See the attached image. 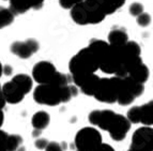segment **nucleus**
I'll return each mask as SVG.
<instances>
[{
	"instance_id": "f257e3e1",
	"label": "nucleus",
	"mask_w": 153,
	"mask_h": 151,
	"mask_svg": "<svg viewBox=\"0 0 153 151\" xmlns=\"http://www.w3.org/2000/svg\"><path fill=\"white\" fill-rule=\"evenodd\" d=\"M77 94V88L73 85L63 87L53 84L38 85L33 91V99L38 104L47 106H57L61 103H66Z\"/></svg>"
},
{
	"instance_id": "f03ea898",
	"label": "nucleus",
	"mask_w": 153,
	"mask_h": 151,
	"mask_svg": "<svg viewBox=\"0 0 153 151\" xmlns=\"http://www.w3.org/2000/svg\"><path fill=\"white\" fill-rule=\"evenodd\" d=\"M71 17L77 25H97L106 17L93 0H84L71 9Z\"/></svg>"
},
{
	"instance_id": "7ed1b4c3",
	"label": "nucleus",
	"mask_w": 153,
	"mask_h": 151,
	"mask_svg": "<svg viewBox=\"0 0 153 151\" xmlns=\"http://www.w3.org/2000/svg\"><path fill=\"white\" fill-rule=\"evenodd\" d=\"M71 76L92 74L99 70V60L88 47L80 49L69 62Z\"/></svg>"
},
{
	"instance_id": "20e7f679",
	"label": "nucleus",
	"mask_w": 153,
	"mask_h": 151,
	"mask_svg": "<svg viewBox=\"0 0 153 151\" xmlns=\"http://www.w3.org/2000/svg\"><path fill=\"white\" fill-rule=\"evenodd\" d=\"M120 87V78L117 76L110 78H100L93 97L99 102L112 104L117 102L118 93Z\"/></svg>"
},
{
	"instance_id": "39448f33",
	"label": "nucleus",
	"mask_w": 153,
	"mask_h": 151,
	"mask_svg": "<svg viewBox=\"0 0 153 151\" xmlns=\"http://www.w3.org/2000/svg\"><path fill=\"white\" fill-rule=\"evenodd\" d=\"M143 90H145V86L133 80L131 77L126 76L120 78V87H119L117 103L122 106H128L134 102L136 97L143 94Z\"/></svg>"
},
{
	"instance_id": "423d86ee",
	"label": "nucleus",
	"mask_w": 153,
	"mask_h": 151,
	"mask_svg": "<svg viewBox=\"0 0 153 151\" xmlns=\"http://www.w3.org/2000/svg\"><path fill=\"white\" fill-rule=\"evenodd\" d=\"M102 144V135L97 129L87 126L77 132L74 139L76 151H93Z\"/></svg>"
},
{
	"instance_id": "0eeeda50",
	"label": "nucleus",
	"mask_w": 153,
	"mask_h": 151,
	"mask_svg": "<svg viewBox=\"0 0 153 151\" xmlns=\"http://www.w3.org/2000/svg\"><path fill=\"white\" fill-rule=\"evenodd\" d=\"M58 73L55 65L49 61H40L33 67L32 77L39 85L51 84Z\"/></svg>"
},
{
	"instance_id": "6e6552de",
	"label": "nucleus",
	"mask_w": 153,
	"mask_h": 151,
	"mask_svg": "<svg viewBox=\"0 0 153 151\" xmlns=\"http://www.w3.org/2000/svg\"><path fill=\"white\" fill-rule=\"evenodd\" d=\"M72 83L74 84L76 88H78L84 94L92 95L94 94L97 89V83L100 80V77L97 74H86V75H78V76H71Z\"/></svg>"
},
{
	"instance_id": "1a4fd4ad",
	"label": "nucleus",
	"mask_w": 153,
	"mask_h": 151,
	"mask_svg": "<svg viewBox=\"0 0 153 151\" xmlns=\"http://www.w3.org/2000/svg\"><path fill=\"white\" fill-rule=\"evenodd\" d=\"M131 129L130 121L126 119L123 115L120 114H116L115 119L112 121L111 126L108 129V133L110 137L116 141H121L126 137L128 131Z\"/></svg>"
},
{
	"instance_id": "9d476101",
	"label": "nucleus",
	"mask_w": 153,
	"mask_h": 151,
	"mask_svg": "<svg viewBox=\"0 0 153 151\" xmlns=\"http://www.w3.org/2000/svg\"><path fill=\"white\" fill-rule=\"evenodd\" d=\"M38 42L34 39H28L23 42H14L11 45V51L21 59H28L39 51Z\"/></svg>"
},
{
	"instance_id": "9b49d317",
	"label": "nucleus",
	"mask_w": 153,
	"mask_h": 151,
	"mask_svg": "<svg viewBox=\"0 0 153 151\" xmlns=\"http://www.w3.org/2000/svg\"><path fill=\"white\" fill-rule=\"evenodd\" d=\"M115 112L109 109L104 110H93L89 114L88 119L92 126H97V128L102 129L104 131H108V129L111 126L112 121L116 116Z\"/></svg>"
},
{
	"instance_id": "f8f14e48",
	"label": "nucleus",
	"mask_w": 153,
	"mask_h": 151,
	"mask_svg": "<svg viewBox=\"0 0 153 151\" xmlns=\"http://www.w3.org/2000/svg\"><path fill=\"white\" fill-rule=\"evenodd\" d=\"M153 130L151 126H141L133 133L132 144L133 148H148L153 149Z\"/></svg>"
},
{
	"instance_id": "ddd939ff",
	"label": "nucleus",
	"mask_w": 153,
	"mask_h": 151,
	"mask_svg": "<svg viewBox=\"0 0 153 151\" xmlns=\"http://www.w3.org/2000/svg\"><path fill=\"white\" fill-rule=\"evenodd\" d=\"M1 92L4 97L5 103H10V104H17V103L22 102L25 97L23 91L12 80L7 82L3 85L1 87Z\"/></svg>"
},
{
	"instance_id": "4468645a",
	"label": "nucleus",
	"mask_w": 153,
	"mask_h": 151,
	"mask_svg": "<svg viewBox=\"0 0 153 151\" xmlns=\"http://www.w3.org/2000/svg\"><path fill=\"white\" fill-rule=\"evenodd\" d=\"M105 15L114 14L122 7L126 0H93Z\"/></svg>"
},
{
	"instance_id": "2eb2a0df",
	"label": "nucleus",
	"mask_w": 153,
	"mask_h": 151,
	"mask_svg": "<svg viewBox=\"0 0 153 151\" xmlns=\"http://www.w3.org/2000/svg\"><path fill=\"white\" fill-rule=\"evenodd\" d=\"M128 41V36L126 31L122 28L112 29L108 34L107 43L111 46H122Z\"/></svg>"
},
{
	"instance_id": "dca6fc26",
	"label": "nucleus",
	"mask_w": 153,
	"mask_h": 151,
	"mask_svg": "<svg viewBox=\"0 0 153 151\" xmlns=\"http://www.w3.org/2000/svg\"><path fill=\"white\" fill-rule=\"evenodd\" d=\"M128 76L131 77L133 80H135V82L143 85L148 80L149 76H150V71H149L148 67L145 63H141L139 65H137L136 68H134L128 73Z\"/></svg>"
},
{
	"instance_id": "f3484780",
	"label": "nucleus",
	"mask_w": 153,
	"mask_h": 151,
	"mask_svg": "<svg viewBox=\"0 0 153 151\" xmlns=\"http://www.w3.org/2000/svg\"><path fill=\"white\" fill-rule=\"evenodd\" d=\"M139 123H143L146 126H152V123H153V102L152 101L139 106Z\"/></svg>"
},
{
	"instance_id": "a211bd4d",
	"label": "nucleus",
	"mask_w": 153,
	"mask_h": 151,
	"mask_svg": "<svg viewBox=\"0 0 153 151\" xmlns=\"http://www.w3.org/2000/svg\"><path fill=\"white\" fill-rule=\"evenodd\" d=\"M49 122H51V117L49 114L44 112V110H40L38 113H36L32 116L31 119V124L34 128V130L42 131L48 126Z\"/></svg>"
},
{
	"instance_id": "6ab92c4d",
	"label": "nucleus",
	"mask_w": 153,
	"mask_h": 151,
	"mask_svg": "<svg viewBox=\"0 0 153 151\" xmlns=\"http://www.w3.org/2000/svg\"><path fill=\"white\" fill-rule=\"evenodd\" d=\"M12 82H14L17 87L23 91L24 94H27L31 91L33 86V80L29 75L27 74H17L12 78Z\"/></svg>"
},
{
	"instance_id": "aec40b11",
	"label": "nucleus",
	"mask_w": 153,
	"mask_h": 151,
	"mask_svg": "<svg viewBox=\"0 0 153 151\" xmlns=\"http://www.w3.org/2000/svg\"><path fill=\"white\" fill-rule=\"evenodd\" d=\"M9 1H10L9 10L14 14V16L24 14L31 9L28 0H9Z\"/></svg>"
},
{
	"instance_id": "412c9836",
	"label": "nucleus",
	"mask_w": 153,
	"mask_h": 151,
	"mask_svg": "<svg viewBox=\"0 0 153 151\" xmlns=\"http://www.w3.org/2000/svg\"><path fill=\"white\" fill-rule=\"evenodd\" d=\"M14 22V14L9 9L0 7V29L8 27Z\"/></svg>"
},
{
	"instance_id": "4be33fe9",
	"label": "nucleus",
	"mask_w": 153,
	"mask_h": 151,
	"mask_svg": "<svg viewBox=\"0 0 153 151\" xmlns=\"http://www.w3.org/2000/svg\"><path fill=\"white\" fill-rule=\"evenodd\" d=\"M23 138L17 134H12L8 136V143H7V149L8 151H17L22 146Z\"/></svg>"
},
{
	"instance_id": "5701e85b",
	"label": "nucleus",
	"mask_w": 153,
	"mask_h": 151,
	"mask_svg": "<svg viewBox=\"0 0 153 151\" xmlns=\"http://www.w3.org/2000/svg\"><path fill=\"white\" fill-rule=\"evenodd\" d=\"M126 119L130 121V123H139V106H134L128 109Z\"/></svg>"
},
{
	"instance_id": "b1692460",
	"label": "nucleus",
	"mask_w": 153,
	"mask_h": 151,
	"mask_svg": "<svg viewBox=\"0 0 153 151\" xmlns=\"http://www.w3.org/2000/svg\"><path fill=\"white\" fill-rule=\"evenodd\" d=\"M128 11H130L131 15L137 17L138 15H140L141 13H143V5L140 2H134L130 5Z\"/></svg>"
},
{
	"instance_id": "393cba45",
	"label": "nucleus",
	"mask_w": 153,
	"mask_h": 151,
	"mask_svg": "<svg viewBox=\"0 0 153 151\" xmlns=\"http://www.w3.org/2000/svg\"><path fill=\"white\" fill-rule=\"evenodd\" d=\"M137 24L140 27H147L151 24V16L149 15V13H141L140 15H138L137 17Z\"/></svg>"
},
{
	"instance_id": "a878e982",
	"label": "nucleus",
	"mask_w": 153,
	"mask_h": 151,
	"mask_svg": "<svg viewBox=\"0 0 153 151\" xmlns=\"http://www.w3.org/2000/svg\"><path fill=\"white\" fill-rule=\"evenodd\" d=\"M84 0H59V3L61 5V8L71 10L74 5L78 4V3L82 2Z\"/></svg>"
},
{
	"instance_id": "bb28decb",
	"label": "nucleus",
	"mask_w": 153,
	"mask_h": 151,
	"mask_svg": "<svg viewBox=\"0 0 153 151\" xmlns=\"http://www.w3.org/2000/svg\"><path fill=\"white\" fill-rule=\"evenodd\" d=\"M8 136L5 132L0 130V151H8L7 149V143H8Z\"/></svg>"
},
{
	"instance_id": "cd10ccee",
	"label": "nucleus",
	"mask_w": 153,
	"mask_h": 151,
	"mask_svg": "<svg viewBox=\"0 0 153 151\" xmlns=\"http://www.w3.org/2000/svg\"><path fill=\"white\" fill-rule=\"evenodd\" d=\"M45 151H64L63 147L57 141H48L46 148L44 149Z\"/></svg>"
},
{
	"instance_id": "c85d7f7f",
	"label": "nucleus",
	"mask_w": 153,
	"mask_h": 151,
	"mask_svg": "<svg viewBox=\"0 0 153 151\" xmlns=\"http://www.w3.org/2000/svg\"><path fill=\"white\" fill-rule=\"evenodd\" d=\"M30 8L33 10H40L43 7L44 0H28Z\"/></svg>"
},
{
	"instance_id": "c756f323",
	"label": "nucleus",
	"mask_w": 153,
	"mask_h": 151,
	"mask_svg": "<svg viewBox=\"0 0 153 151\" xmlns=\"http://www.w3.org/2000/svg\"><path fill=\"white\" fill-rule=\"evenodd\" d=\"M47 144H48V141H46L45 138H39L36 141L34 145H36V148L40 149V150H44V149L46 148V146H47Z\"/></svg>"
},
{
	"instance_id": "7c9ffc66",
	"label": "nucleus",
	"mask_w": 153,
	"mask_h": 151,
	"mask_svg": "<svg viewBox=\"0 0 153 151\" xmlns=\"http://www.w3.org/2000/svg\"><path fill=\"white\" fill-rule=\"evenodd\" d=\"M93 151H116L115 149L112 148L110 145H107V144H101L97 148H95Z\"/></svg>"
},
{
	"instance_id": "2f4dec72",
	"label": "nucleus",
	"mask_w": 153,
	"mask_h": 151,
	"mask_svg": "<svg viewBox=\"0 0 153 151\" xmlns=\"http://www.w3.org/2000/svg\"><path fill=\"white\" fill-rule=\"evenodd\" d=\"M12 72H13L12 67H10L9 64H5V65H3V68H2V74L9 76V75L12 74Z\"/></svg>"
},
{
	"instance_id": "473e14b6",
	"label": "nucleus",
	"mask_w": 153,
	"mask_h": 151,
	"mask_svg": "<svg viewBox=\"0 0 153 151\" xmlns=\"http://www.w3.org/2000/svg\"><path fill=\"white\" fill-rule=\"evenodd\" d=\"M4 106H5V101L2 95V92H1V86H0V109H3Z\"/></svg>"
},
{
	"instance_id": "72a5a7b5",
	"label": "nucleus",
	"mask_w": 153,
	"mask_h": 151,
	"mask_svg": "<svg viewBox=\"0 0 153 151\" xmlns=\"http://www.w3.org/2000/svg\"><path fill=\"white\" fill-rule=\"evenodd\" d=\"M128 151H153V149H148V148H133L130 147Z\"/></svg>"
},
{
	"instance_id": "f704fd0d",
	"label": "nucleus",
	"mask_w": 153,
	"mask_h": 151,
	"mask_svg": "<svg viewBox=\"0 0 153 151\" xmlns=\"http://www.w3.org/2000/svg\"><path fill=\"white\" fill-rule=\"evenodd\" d=\"M2 68H3V65L1 64V62H0V77L2 75Z\"/></svg>"
}]
</instances>
